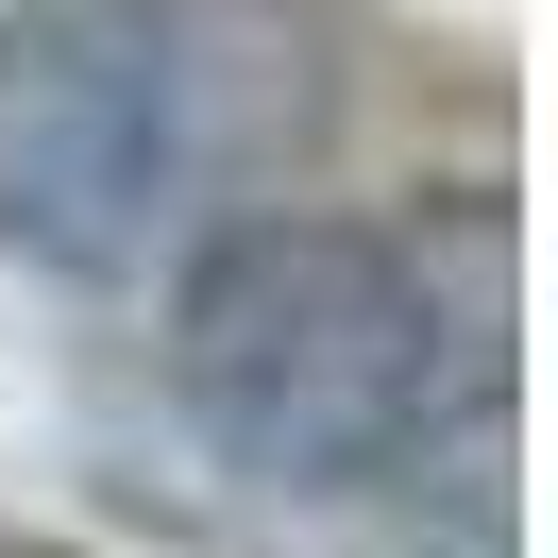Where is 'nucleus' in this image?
<instances>
[{"label":"nucleus","mask_w":558,"mask_h":558,"mask_svg":"<svg viewBox=\"0 0 558 558\" xmlns=\"http://www.w3.org/2000/svg\"><path fill=\"white\" fill-rule=\"evenodd\" d=\"M322 136V35L288 0H17L0 17V254L119 288L204 254Z\"/></svg>","instance_id":"obj_1"},{"label":"nucleus","mask_w":558,"mask_h":558,"mask_svg":"<svg viewBox=\"0 0 558 558\" xmlns=\"http://www.w3.org/2000/svg\"><path fill=\"white\" fill-rule=\"evenodd\" d=\"M490 373L440 254L389 220L254 204L170 271V389L254 490H373L440 440V407Z\"/></svg>","instance_id":"obj_2"}]
</instances>
